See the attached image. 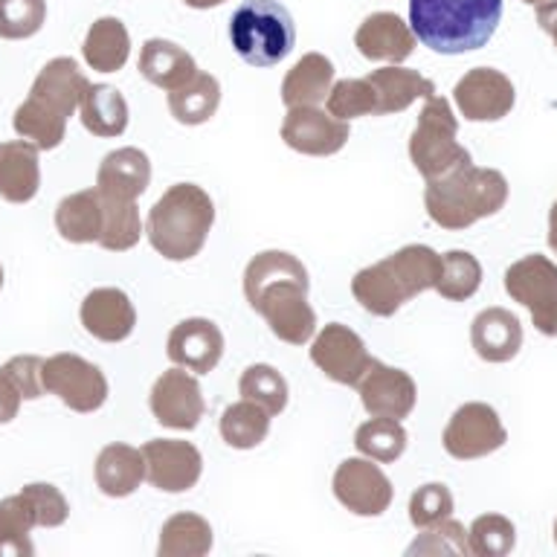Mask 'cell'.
Masks as SVG:
<instances>
[{
	"mask_svg": "<svg viewBox=\"0 0 557 557\" xmlns=\"http://www.w3.org/2000/svg\"><path fill=\"white\" fill-rule=\"evenodd\" d=\"M0 287H3V264H0Z\"/></svg>",
	"mask_w": 557,
	"mask_h": 557,
	"instance_id": "cell-53",
	"label": "cell"
},
{
	"mask_svg": "<svg viewBox=\"0 0 557 557\" xmlns=\"http://www.w3.org/2000/svg\"><path fill=\"white\" fill-rule=\"evenodd\" d=\"M21 494L29 499L38 520V529H59L70 517V505L59 487L50 482H33V485L21 487Z\"/></svg>",
	"mask_w": 557,
	"mask_h": 557,
	"instance_id": "cell-46",
	"label": "cell"
},
{
	"mask_svg": "<svg viewBox=\"0 0 557 557\" xmlns=\"http://www.w3.org/2000/svg\"><path fill=\"white\" fill-rule=\"evenodd\" d=\"M508 200V181L496 169L473 163L456 165L453 172L426 181L424 207L433 224L442 230H468L482 218L496 215Z\"/></svg>",
	"mask_w": 557,
	"mask_h": 557,
	"instance_id": "cell-4",
	"label": "cell"
},
{
	"mask_svg": "<svg viewBox=\"0 0 557 557\" xmlns=\"http://www.w3.org/2000/svg\"><path fill=\"white\" fill-rule=\"evenodd\" d=\"M453 102L470 122H496L508 116L517 102L511 78L503 70L473 67L453 87Z\"/></svg>",
	"mask_w": 557,
	"mask_h": 557,
	"instance_id": "cell-14",
	"label": "cell"
},
{
	"mask_svg": "<svg viewBox=\"0 0 557 557\" xmlns=\"http://www.w3.org/2000/svg\"><path fill=\"white\" fill-rule=\"evenodd\" d=\"M165 355L174 366L191 374H209L224 357V334L212 320L191 317L177 322L169 334Z\"/></svg>",
	"mask_w": 557,
	"mask_h": 557,
	"instance_id": "cell-18",
	"label": "cell"
},
{
	"mask_svg": "<svg viewBox=\"0 0 557 557\" xmlns=\"http://www.w3.org/2000/svg\"><path fill=\"white\" fill-rule=\"evenodd\" d=\"M221 104V85L212 73H195L183 87L169 94V111L181 125H203Z\"/></svg>",
	"mask_w": 557,
	"mask_h": 557,
	"instance_id": "cell-32",
	"label": "cell"
},
{
	"mask_svg": "<svg viewBox=\"0 0 557 557\" xmlns=\"http://www.w3.org/2000/svg\"><path fill=\"white\" fill-rule=\"evenodd\" d=\"M482 285V264L473 252L468 250H450L442 256V273L435 282V290L447 299V302H465L476 294Z\"/></svg>",
	"mask_w": 557,
	"mask_h": 557,
	"instance_id": "cell-39",
	"label": "cell"
},
{
	"mask_svg": "<svg viewBox=\"0 0 557 557\" xmlns=\"http://www.w3.org/2000/svg\"><path fill=\"white\" fill-rule=\"evenodd\" d=\"M372 360L360 334L343 322H329L320 334H313L311 363L334 383L357 386Z\"/></svg>",
	"mask_w": 557,
	"mask_h": 557,
	"instance_id": "cell-13",
	"label": "cell"
},
{
	"mask_svg": "<svg viewBox=\"0 0 557 557\" xmlns=\"http://www.w3.org/2000/svg\"><path fill=\"white\" fill-rule=\"evenodd\" d=\"M282 139L287 148L308 157H331L348 143V122L322 111L320 104L287 108L282 122Z\"/></svg>",
	"mask_w": 557,
	"mask_h": 557,
	"instance_id": "cell-16",
	"label": "cell"
},
{
	"mask_svg": "<svg viewBox=\"0 0 557 557\" xmlns=\"http://www.w3.org/2000/svg\"><path fill=\"white\" fill-rule=\"evenodd\" d=\"M151 183V163L146 151L128 146L102 157L96 172V189L108 198L137 200Z\"/></svg>",
	"mask_w": 557,
	"mask_h": 557,
	"instance_id": "cell-23",
	"label": "cell"
},
{
	"mask_svg": "<svg viewBox=\"0 0 557 557\" xmlns=\"http://www.w3.org/2000/svg\"><path fill=\"white\" fill-rule=\"evenodd\" d=\"M456 137H459V120L450 102L438 94L426 96L409 137V160L424 181H435L453 172L456 165L470 163V151Z\"/></svg>",
	"mask_w": 557,
	"mask_h": 557,
	"instance_id": "cell-7",
	"label": "cell"
},
{
	"mask_svg": "<svg viewBox=\"0 0 557 557\" xmlns=\"http://www.w3.org/2000/svg\"><path fill=\"white\" fill-rule=\"evenodd\" d=\"M41 189L38 148L26 139L0 143V198L9 203H29Z\"/></svg>",
	"mask_w": 557,
	"mask_h": 557,
	"instance_id": "cell-24",
	"label": "cell"
},
{
	"mask_svg": "<svg viewBox=\"0 0 557 557\" xmlns=\"http://www.w3.org/2000/svg\"><path fill=\"white\" fill-rule=\"evenodd\" d=\"M470 346L485 363H508L520 355L522 325L517 313L505 308H485L470 325Z\"/></svg>",
	"mask_w": 557,
	"mask_h": 557,
	"instance_id": "cell-22",
	"label": "cell"
},
{
	"mask_svg": "<svg viewBox=\"0 0 557 557\" xmlns=\"http://www.w3.org/2000/svg\"><path fill=\"white\" fill-rule=\"evenodd\" d=\"M44 392H50L55 398L70 407L73 412H96L108 400V381L102 369L78 355H52L44 360Z\"/></svg>",
	"mask_w": 557,
	"mask_h": 557,
	"instance_id": "cell-9",
	"label": "cell"
},
{
	"mask_svg": "<svg viewBox=\"0 0 557 557\" xmlns=\"http://www.w3.org/2000/svg\"><path fill=\"white\" fill-rule=\"evenodd\" d=\"M183 3L191 9H215L221 7V3H226V0H183Z\"/></svg>",
	"mask_w": 557,
	"mask_h": 557,
	"instance_id": "cell-51",
	"label": "cell"
},
{
	"mask_svg": "<svg viewBox=\"0 0 557 557\" xmlns=\"http://www.w3.org/2000/svg\"><path fill=\"white\" fill-rule=\"evenodd\" d=\"M195 73H198V64L181 44L165 41V38H148L139 50V76L165 94L186 85Z\"/></svg>",
	"mask_w": 557,
	"mask_h": 557,
	"instance_id": "cell-25",
	"label": "cell"
},
{
	"mask_svg": "<svg viewBox=\"0 0 557 557\" xmlns=\"http://www.w3.org/2000/svg\"><path fill=\"white\" fill-rule=\"evenodd\" d=\"M503 21V0H409V29L442 55L479 50Z\"/></svg>",
	"mask_w": 557,
	"mask_h": 557,
	"instance_id": "cell-2",
	"label": "cell"
},
{
	"mask_svg": "<svg viewBox=\"0 0 557 557\" xmlns=\"http://www.w3.org/2000/svg\"><path fill=\"white\" fill-rule=\"evenodd\" d=\"M416 33L395 12H374L355 33V47L363 59L389 61V64L407 61L416 50Z\"/></svg>",
	"mask_w": 557,
	"mask_h": 557,
	"instance_id": "cell-21",
	"label": "cell"
},
{
	"mask_svg": "<svg viewBox=\"0 0 557 557\" xmlns=\"http://www.w3.org/2000/svg\"><path fill=\"white\" fill-rule=\"evenodd\" d=\"M555 543H557V520H555Z\"/></svg>",
	"mask_w": 557,
	"mask_h": 557,
	"instance_id": "cell-54",
	"label": "cell"
},
{
	"mask_svg": "<svg viewBox=\"0 0 557 557\" xmlns=\"http://www.w3.org/2000/svg\"><path fill=\"white\" fill-rule=\"evenodd\" d=\"M470 555L505 557L517 546V529L505 513H482L468 529Z\"/></svg>",
	"mask_w": 557,
	"mask_h": 557,
	"instance_id": "cell-41",
	"label": "cell"
},
{
	"mask_svg": "<svg viewBox=\"0 0 557 557\" xmlns=\"http://www.w3.org/2000/svg\"><path fill=\"white\" fill-rule=\"evenodd\" d=\"M238 392H242V398L259 404L261 409H268L270 416L285 412L287 407V381L268 363H256L250 369H244L242 381H238Z\"/></svg>",
	"mask_w": 557,
	"mask_h": 557,
	"instance_id": "cell-40",
	"label": "cell"
},
{
	"mask_svg": "<svg viewBox=\"0 0 557 557\" xmlns=\"http://www.w3.org/2000/svg\"><path fill=\"white\" fill-rule=\"evenodd\" d=\"M212 548V525L200 513H174L163 522L157 555L160 557H203Z\"/></svg>",
	"mask_w": 557,
	"mask_h": 557,
	"instance_id": "cell-33",
	"label": "cell"
},
{
	"mask_svg": "<svg viewBox=\"0 0 557 557\" xmlns=\"http://www.w3.org/2000/svg\"><path fill=\"white\" fill-rule=\"evenodd\" d=\"M215 224V203L195 183H174L163 191L146 221V235L163 259H195Z\"/></svg>",
	"mask_w": 557,
	"mask_h": 557,
	"instance_id": "cell-5",
	"label": "cell"
},
{
	"mask_svg": "<svg viewBox=\"0 0 557 557\" xmlns=\"http://www.w3.org/2000/svg\"><path fill=\"white\" fill-rule=\"evenodd\" d=\"M78 116L94 137H120L128 128V102L111 85H87Z\"/></svg>",
	"mask_w": 557,
	"mask_h": 557,
	"instance_id": "cell-31",
	"label": "cell"
},
{
	"mask_svg": "<svg viewBox=\"0 0 557 557\" xmlns=\"http://www.w3.org/2000/svg\"><path fill=\"white\" fill-rule=\"evenodd\" d=\"M505 294L529 308L540 334L557 337V264L546 256H525L505 270Z\"/></svg>",
	"mask_w": 557,
	"mask_h": 557,
	"instance_id": "cell-8",
	"label": "cell"
},
{
	"mask_svg": "<svg viewBox=\"0 0 557 557\" xmlns=\"http://www.w3.org/2000/svg\"><path fill=\"white\" fill-rule=\"evenodd\" d=\"M453 517V494L444 482H430L421 485L416 494L409 496V522L416 529H430L435 522Z\"/></svg>",
	"mask_w": 557,
	"mask_h": 557,
	"instance_id": "cell-45",
	"label": "cell"
},
{
	"mask_svg": "<svg viewBox=\"0 0 557 557\" xmlns=\"http://www.w3.org/2000/svg\"><path fill=\"white\" fill-rule=\"evenodd\" d=\"M12 125H15L17 137L33 143L38 151H52V148H59L64 143V137H67V120H61V116L50 113L38 102H33L29 96L17 104Z\"/></svg>",
	"mask_w": 557,
	"mask_h": 557,
	"instance_id": "cell-38",
	"label": "cell"
},
{
	"mask_svg": "<svg viewBox=\"0 0 557 557\" xmlns=\"http://www.w3.org/2000/svg\"><path fill=\"white\" fill-rule=\"evenodd\" d=\"M230 41L250 67H273L294 52V17L278 0H244L230 17Z\"/></svg>",
	"mask_w": 557,
	"mask_h": 557,
	"instance_id": "cell-6",
	"label": "cell"
},
{
	"mask_svg": "<svg viewBox=\"0 0 557 557\" xmlns=\"http://www.w3.org/2000/svg\"><path fill=\"white\" fill-rule=\"evenodd\" d=\"M143 233H146V226L139 221L137 200H120L102 195V235H99V247L111 252H125L143 238Z\"/></svg>",
	"mask_w": 557,
	"mask_h": 557,
	"instance_id": "cell-36",
	"label": "cell"
},
{
	"mask_svg": "<svg viewBox=\"0 0 557 557\" xmlns=\"http://www.w3.org/2000/svg\"><path fill=\"white\" fill-rule=\"evenodd\" d=\"M409 435L404 430L400 421L395 418H381L372 416V421H366V424L357 426L355 433V447L360 456L366 459L381 461V465H392V461H398L407 450Z\"/></svg>",
	"mask_w": 557,
	"mask_h": 557,
	"instance_id": "cell-37",
	"label": "cell"
},
{
	"mask_svg": "<svg viewBox=\"0 0 557 557\" xmlns=\"http://www.w3.org/2000/svg\"><path fill=\"white\" fill-rule=\"evenodd\" d=\"M325 111L334 113L337 120H357V116H374L377 113V99L369 78H343L331 85V94L325 99Z\"/></svg>",
	"mask_w": 557,
	"mask_h": 557,
	"instance_id": "cell-42",
	"label": "cell"
},
{
	"mask_svg": "<svg viewBox=\"0 0 557 557\" xmlns=\"http://www.w3.org/2000/svg\"><path fill=\"white\" fill-rule=\"evenodd\" d=\"M366 78L372 82L374 99H377V113H374V116L407 111L412 102L435 94V85L430 78L421 76L418 70L400 67V64L372 70Z\"/></svg>",
	"mask_w": 557,
	"mask_h": 557,
	"instance_id": "cell-26",
	"label": "cell"
},
{
	"mask_svg": "<svg viewBox=\"0 0 557 557\" xmlns=\"http://www.w3.org/2000/svg\"><path fill=\"white\" fill-rule=\"evenodd\" d=\"M82 55H85L87 67L99 70V73H116L125 67L131 55V35L120 17H99L90 24L82 44Z\"/></svg>",
	"mask_w": 557,
	"mask_h": 557,
	"instance_id": "cell-30",
	"label": "cell"
},
{
	"mask_svg": "<svg viewBox=\"0 0 557 557\" xmlns=\"http://www.w3.org/2000/svg\"><path fill=\"white\" fill-rule=\"evenodd\" d=\"M87 76L78 70V64L67 55L47 61L41 73L35 76L33 87H29V99L47 108L50 113L70 120L78 111V102L87 90Z\"/></svg>",
	"mask_w": 557,
	"mask_h": 557,
	"instance_id": "cell-20",
	"label": "cell"
},
{
	"mask_svg": "<svg viewBox=\"0 0 557 557\" xmlns=\"http://www.w3.org/2000/svg\"><path fill=\"white\" fill-rule=\"evenodd\" d=\"M334 496L343 508H348L357 517H381L392 505V482L389 476L377 468L374 459H346L334 473Z\"/></svg>",
	"mask_w": 557,
	"mask_h": 557,
	"instance_id": "cell-11",
	"label": "cell"
},
{
	"mask_svg": "<svg viewBox=\"0 0 557 557\" xmlns=\"http://www.w3.org/2000/svg\"><path fill=\"white\" fill-rule=\"evenodd\" d=\"M308 270L294 252L264 250L244 270V296L264 317L282 343L305 346L317 334V313L308 305Z\"/></svg>",
	"mask_w": 557,
	"mask_h": 557,
	"instance_id": "cell-1",
	"label": "cell"
},
{
	"mask_svg": "<svg viewBox=\"0 0 557 557\" xmlns=\"http://www.w3.org/2000/svg\"><path fill=\"white\" fill-rule=\"evenodd\" d=\"M548 247L557 252V200L552 203V212H548Z\"/></svg>",
	"mask_w": 557,
	"mask_h": 557,
	"instance_id": "cell-50",
	"label": "cell"
},
{
	"mask_svg": "<svg viewBox=\"0 0 557 557\" xmlns=\"http://www.w3.org/2000/svg\"><path fill=\"white\" fill-rule=\"evenodd\" d=\"M334 85V64L322 52H305L294 67L287 70L282 82V102L285 108H305V104H322L329 99Z\"/></svg>",
	"mask_w": 557,
	"mask_h": 557,
	"instance_id": "cell-28",
	"label": "cell"
},
{
	"mask_svg": "<svg viewBox=\"0 0 557 557\" xmlns=\"http://www.w3.org/2000/svg\"><path fill=\"white\" fill-rule=\"evenodd\" d=\"M407 555H470L468 531L453 517L435 522L407 548Z\"/></svg>",
	"mask_w": 557,
	"mask_h": 557,
	"instance_id": "cell-44",
	"label": "cell"
},
{
	"mask_svg": "<svg viewBox=\"0 0 557 557\" xmlns=\"http://www.w3.org/2000/svg\"><path fill=\"white\" fill-rule=\"evenodd\" d=\"M82 325L90 337L102 343H122L137 329V311L120 287H96L82 302Z\"/></svg>",
	"mask_w": 557,
	"mask_h": 557,
	"instance_id": "cell-19",
	"label": "cell"
},
{
	"mask_svg": "<svg viewBox=\"0 0 557 557\" xmlns=\"http://www.w3.org/2000/svg\"><path fill=\"white\" fill-rule=\"evenodd\" d=\"M270 412L259 404L242 398L238 404H230L221 416V438L233 450H252L259 447L270 433Z\"/></svg>",
	"mask_w": 557,
	"mask_h": 557,
	"instance_id": "cell-35",
	"label": "cell"
},
{
	"mask_svg": "<svg viewBox=\"0 0 557 557\" xmlns=\"http://www.w3.org/2000/svg\"><path fill=\"white\" fill-rule=\"evenodd\" d=\"M96 485L104 496H113V499H122V496H131L143 485L146 479V459H143V450L131 447V444H108L99 453L96 459Z\"/></svg>",
	"mask_w": 557,
	"mask_h": 557,
	"instance_id": "cell-27",
	"label": "cell"
},
{
	"mask_svg": "<svg viewBox=\"0 0 557 557\" xmlns=\"http://www.w3.org/2000/svg\"><path fill=\"white\" fill-rule=\"evenodd\" d=\"M41 369H44V357L38 355H17L12 357L9 363L0 366V372L7 374L9 381H12V386L21 392V398L24 400H38L41 395H47V392H44Z\"/></svg>",
	"mask_w": 557,
	"mask_h": 557,
	"instance_id": "cell-47",
	"label": "cell"
},
{
	"mask_svg": "<svg viewBox=\"0 0 557 557\" xmlns=\"http://www.w3.org/2000/svg\"><path fill=\"white\" fill-rule=\"evenodd\" d=\"M537 24L543 33L552 35V41L557 47V0H546L537 7Z\"/></svg>",
	"mask_w": 557,
	"mask_h": 557,
	"instance_id": "cell-49",
	"label": "cell"
},
{
	"mask_svg": "<svg viewBox=\"0 0 557 557\" xmlns=\"http://www.w3.org/2000/svg\"><path fill=\"white\" fill-rule=\"evenodd\" d=\"M21 404H24L21 392L12 386V381H9L7 374L0 372V424L15 421L17 412H21Z\"/></svg>",
	"mask_w": 557,
	"mask_h": 557,
	"instance_id": "cell-48",
	"label": "cell"
},
{
	"mask_svg": "<svg viewBox=\"0 0 557 557\" xmlns=\"http://www.w3.org/2000/svg\"><path fill=\"white\" fill-rule=\"evenodd\" d=\"M146 479L163 494H183L198 485L203 456L195 444L181 438H151L143 444Z\"/></svg>",
	"mask_w": 557,
	"mask_h": 557,
	"instance_id": "cell-15",
	"label": "cell"
},
{
	"mask_svg": "<svg viewBox=\"0 0 557 557\" xmlns=\"http://www.w3.org/2000/svg\"><path fill=\"white\" fill-rule=\"evenodd\" d=\"M148 407H151L157 424L169 426V430H195L207 412V400H203L198 377L181 366H174L154 381L151 395H148Z\"/></svg>",
	"mask_w": 557,
	"mask_h": 557,
	"instance_id": "cell-12",
	"label": "cell"
},
{
	"mask_svg": "<svg viewBox=\"0 0 557 557\" xmlns=\"http://www.w3.org/2000/svg\"><path fill=\"white\" fill-rule=\"evenodd\" d=\"M47 24V0H0V38L24 41Z\"/></svg>",
	"mask_w": 557,
	"mask_h": 557,
	"instance_id": "cell-43",
	"label": "cell"
},
{
	"mask_svg": "<svg viewBox=\"0 0 557 557\" xmlns=\"http://www.w3.org/2000/svg\"><path fill=\"white\" fill-rule=\"evenodd\" d=\"M38 529L29 499L21 491L0 499V557H33V531Z\"/></svg>",
	"mask_w": 557,
	"mask_h": 557,
	"instance_id": "cell-34",
	"label": "cell"
},
{
	"mask_svg": "<svg viewBox=\"0 0 557 557\" xmlns=\"http://www.w3.org/2000/svg\"><path fill=\"white\" fill-rule=\"evenodd\" d=\"M505 442H508V433H505L496 409L482 404V400H470V404L456 409L442 435L444 450L459 461L491 456L499 447H505Z\"/></svg>",
	"mask_w": 557,
	"mask_h": 557,
	"instance_id": "cell-10",
	"label": "cell"
},
{
	"mask_svg": "<svg viewBox=\"0 0 557 557\" xmlns=\"http://www.w3.org/2000/svg\"><path fill=\"white\" fill-rule=\"evenodd\" d=\"M55 230L70 244H99L102 235V195L99 189L73 191L55 207Z\"/></svg>",
	"mask_w": 557,
	"mask_h": 557,
	"instance_id": "cell-29",
	"label": "cell"
},
{
	"mask_svg": "<svg viewBox=\"0 0 557 557\" xmlns=\"http://www.w3.org/2000/svg\"><path fill=\"white\" fill-rule=\"evenodd\" d=\"M442 256L426 244H407L377 264H369L351 278V294L360 308L374 317H392L409 299L435 290Z\"/></svg>",
	"mask_w": 557,
	"mask_h": 557,
	"instance_id": "cell-3",
	"label": "cell"
},
{
	"mask_svg": "<svg viewBox=\"0 0 557 557\" xmlns=\"http://www.w3.org/2000/svg\"><path fill=\"white\" fill-rule=\"evenodd\" d=\"M522 3H531V7H540V3H546V0H522Z\"/></svg>",
	"mask_w": 557,
	"mask_h": 557,
	"instance_id": "cell-52",
	"label": "cell"
},
{
	"mask_svg": "<svg viewBox=\"0 0 557 557\" xmlns=\"http://www.w3.org/2000/svg\"><path fill=\"white\" fill-rule=\"evenodd\" d=\"M357 392L369 416L395 418V421H404L416 409L418 400L416 381L409 377V372L381 363V360H372V366L357 383Z\"/></svg>",
	"mask_w": 557,
	"mask_h": 557,
	"instance_id": "cell-17",
	"label": "cell"
}]
</instances>
